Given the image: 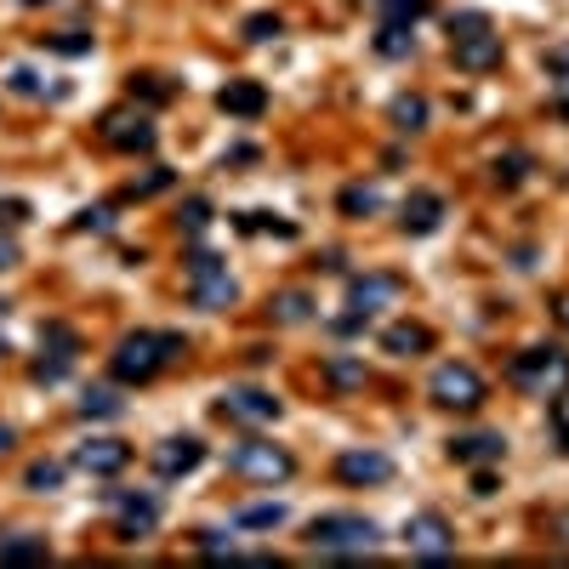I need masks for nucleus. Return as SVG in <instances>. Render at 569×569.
Instances as JSON below:
<instances>
[{
    "instance_id": "a18cd8bd",
    "label": "nucleus",
    "mask_w": 569,
    "mask_h": 569,
    "mask_svg": "<svg viewBox=\"0 0 569 569\" xmlns=\"http://www.w3.org/2000/svg\"><path fill=\"white\" fill-rule=\"evenodd\" d=\"M12 450V427H0V456H7Z\"/></svg>"
},
{
    "instance_id": "72a5a7b5",
    "label": "nucleus",
    "mask_w": 569,
    "mask_h": 569,
    "mask_svg": "<svg viewBox=\"0 0 569 569\" xmlns=\"http://www.w3.org/2000/svg\"><path fill=\"white\" fill-rule=\"evenodd\" d=\"M240 233H280V240H296V222L267 217V211H245V217H240Z\"/></svg>"
},
{
    "instance_id": "e433bc0d",
    "label": "nucleus",
    "mask_w": 569,
    "mask_h": 569,
    "mask_svg": "<svg viewBox=\"0 0 569 569\" xmlns=\"http://www.w3.org/2000/svg\"><path fill=\"white\" fill-rule=\"evenodd\" d=\"M46 46L63 52V57H80V52H91V35L86 29H57V35H46Z\"/></svg>"
},
{
    "instance_id": "9b49d317",
    "label": "nucleus",
    "mask_w": 569,
    "mask_h": 569,
    "mask_svg": "<svg viewBox=\"0 0 569 569\" xmlns=\"http://www.w3.org/2000/svg\"><path fill=\"white\" fill-rule=\"evenodd\" d=\"M41 348L52 353V359H35V382H63V376H69V364H75V353H80V337H75V330L69 325H46L41 330Z\"/></svg>"
},
{
    "instance_id": "f704fd0d",
    "label": "nucleus",
    "mask_w": 569,
    "mask_h": 569,
    "mask_svg": "<svg viewBox=\"0 0 569 569\" xmlns=\"http://www.w3.org/2000/svg\"><path fill=\"white\" fill-rule=\"evenodd\" d=\"M280 29H285V23H280V12H251V18H245V29H240V35H245L251 46H262V41H274Z\"/></svg>"
},
{
    "instance_id": "09e8293b",
    "label": "nucleus",
    "mask_w": 569,
    "mask_h": 569,
    "mask_svg": "<svg viewBox=\"0 0 569 569\" xmlns=\"http://www.w3.org/2000/svg\"><path fill=\"white\" fill-rule=\"evenodd\" d=\"M558 314H563V319H569V303H563V308H558Z\"/></svg>"
},
{
    "instance_id": "a878e982",
    "label": "nucleus",
    "mask_w": 569,
    "mask_h": 569,
    "mask_svg": "<svg viewBox=\"0 0 569 569\" xmlns=\"http://www.w3.org/2000/svg\"><path fill=\"white\" fill-rule=\"evenodd\" d=\"M411 29H416V23H382V29H376V52H382V57H411V52H416Z\"/></svg>"
},
{
    "instance_id": "4468645a",
    "label": "nucleus",
    "mask_w": 569,
    "mask_h": 569,
    "mask_svg": "<svg viewBox=\"0 0 569 569\" xmlns=\"http://www.w3.org/2000/svg\"><path fill=\"white\" fill-rule=\"evenodd\" d=\"M337 479L342 484H387L393 479V456H382V450H342L337 456Z\"/></svg>"
},
{
    "instance_id": "f257e3e1",
    "label": "nucleus",
    "mask_w": 569,
    "mask_h": 569,
    "mask_svg": "<svg viewBox=\"0 0 569 569\" xmlns=\"http://www.w3.org/2000/svg\"><path fill=\"white\" fill-rule=\"evenodd\" d=\"M177 353H183L177 330H131V337H120V348L109 353V376L125 382V387H143V382H154Z\"/></svg>"
},
{
    "instance_id": "6ab92c4d",
    "label": "nucleus",
    "mask_w": 569,
    "mask_h": 569,
    "mask_svg": "<svg viewBox=\"0 0 569 569\" xmlns=\"http://www.w3.org/2000/svg\"><path fill=\"white\" fill-rule=\"evenodd\" d=\"M382 348H387L393 359H422V353L433 348V330L416 325V319H398V325L382 330Z\"/></svg>"
},
{
    "instance_id": "2eb2a0df",
    "label": "nucleus",
    "mask_w": 569,
    "mask_h": 569,
    "mask_svg": "<svg viewBox=\"0 0 569 569\" xmlns=\"http://www.w3.org/2000/svg\"><path fill=\"white\" fill-rule=\"evenodd\" d=\"M199 461H206V445H199L194 433H183V439H165V445H154V473H160V479H188Z\"/></svg>"
},
{
    "instance_id": "20e7f679",
    "label": "nucleus",
    "mask_w": 569,
    "mask_h": 569,
    "mask_svg": "<svg viewBox=\"0 0 569 569\" xmlns=\"http://www.w3.org/2000/svg\"><path fill=\"white\" fill-rule=\"evenodd\" d=\"M233 296H240V285H233L228 262L211 251H194L188 256V303L206 314H222V308H233Z\"/></svg>"
},
{
    "instance_id": "5701e85b",
    "label": "nucleus",
    "mask_w": 569,
    "mask_h": 569,
    "mask_svg": "<svg viewBox=\"0 0 569 569\" xmlns=\"http://www.w3.org/2000/svg\"><path fill=\"white\" fill-rule=\"evenodd\" d=\"M267 319H274V325H308L314 319V296L308 291H285V296L267 303Z\"/></svg>"
},
{
    "instance_id": "0eeeda50",
    "label": "nucleus",
    "mask_w": 569,
    "mask_h": 569,
    "mask_svg": "<svg viewBox=\"0 0 569 569\" xmlns=\"http://www.w3.org/2000/svg\"><path fill=\"white\" fill-rule=\"evenodd\" d=\"M427 393H433V405H445V411H479L484 405V376L473 364H439Z\"/></svg>"
},
{
    "instance_id": "c756f323",
    "label": "nucleus",
    "mask_w": 569,
    "mask_h": 569,
    "mask_svg": "<svg viewBox=\"0 0 569 569\" xmlns=\"http://www.w3.org/2000/svg\"><path fill=\"white\" fill-rule=\"evenodd\" d=\"M177 183V172H165V165H149L143 177H131V188H125V199H154V194H165Z\"/></svg>"
},
{
    "instance_id": "ea45409f",
    "label": "nucleus",
    "mask_w": 569,
    "mask_h": 569,
    "mask_svg": "<svg viewBox=\"0 0 569 569\" xmlns=\"http://www.w3.org/2000/svg\"><path fill=\"white\" fill-rule=\"evenodd\" d=\"M75 228H97V233H109V228H114V211H109V206L80 211V217H75Z\"/></svg>"
},
{
    "instance_id": "37998d69",
    "label": "nucleus",
    "mask_w": 569,
    "mask_h": 569,
    "mask_svg": "<svg viewBox=\"0 0 569 569\" xmlns=\"http://www.w3.org/2000/svg\"><path fill=\"white\" fill-rule=\"evenodd\" d=\"M23 217H29L23 199H7V206H0V222H23Z\"/></svg>"
},
{
    "instance_id": "c85d7f7f",
    "label": "nucleus",
    "mask_w": 569,
    "mask_h": 569,
    "mask_svg": "<svg viewBox=\"0 0 569 569\" xmlns=\"http://www.w3.org/2000/svg\"><path fill=\"white\" fill-rule=\"evenodd\" d=\"M240 529H280L285 524V507L280 501H256V507H240V518H233Z\"/></svg>"
},
{
    "instance_id": "a19ab883",
    "label": "nucleus",
    "mask_w": 569,
    "mask_h": 569,
    "mask_svg": "<svg viewBox=\"0 0 569 569\" xmlns=\"http://www.w3.org/2000/svg\"><path fill=\"white\" fill-rule=\"evenodd\" d=\"M467 29H490V18H484V12H456V18H450V41L467 35Z\"/></svg>"
},
{
    "instance_id": "412c9836",
    "label": "nucleus",
    "mask_w": 569,
    "mask_h": 569,
    "mask_svg": "<svg viewBox=\"0 0 569 569\" xmlns=\"http://www.w3.org/2000/svg\"><path fill=\"white\" fill-rule=\"evenodd\" d=\"M319 376H325V387H337V393H359L364 382H371V371H364V359H353V353H330Z\"/></svg>"
},
{
    "instance_id": "f03ea898",
    "label": "nucleus",
    "mask_w": 569,
    "mask_h": 569,
    "mask_svg": "<svg viewBox=\"0 0 569 569\" xmlns=\"http://www.w3.org/2000/svg\"><path fill=\"white\" fill-rule=\"evenodd\" d=\"M308 547L314 552H330V558H364L382 547V529L359 513H325L308 524Z\"/></svg>"
},
{
    "instance_id": "2f4dec72",
    "label": "nucleus",
    "mask_w": 569,
    "mask_h": 569,
    "mask_svg": "<svg viewBox=\"0 0 569 569\" xmlns=\"http://www.w3.org/2000/svg\"><path fill=\"white\" fill-rule=\"evenodd\" d=\"M120 411H125V398L114 387H86L80 398V416H120Z\"/></svg>"
},
{
    "instance_id": "4be33fe9",
    "label": "nucleus",
    "mask_w": 569,
    "mask_h": 569,
    "mask_svg": "<svg viewBox=\"0 0 569 569\" xmlns=\"http://www.w3.org/2000/svg\"><path fill=\"white\" fill-rule=\"evenodd\" d=\"M387 120L398 131H427V97L422 91H398L393 103H387Z\"/></svg>"
},
{
    "instance_id": "cd10ccee",
    "label": "nucleus",
    "mask_w": 569,
    "mask_h": 569,
    "mask_svg": "<svg viewBox=\"0 0 569 569\" xmlns=\"http://www.w3.org/2000/svg\"><path fill=\"white\" fill-rule=\"evenodd\" d=\"M529 165H535V160H529L524 149H518V154H495V165H490V177H495L501 188H518V183L529 177Z\"/></svg>"
},
{
    "instance_id": "f3484780",
    "label": "nucleus",
    "mask_w": 569,
    "mask_h": 569,
    "mask_svg": "<svg viewBox=\"0 0 569 569\" xmlns=\"http://www.w3.org/2000/svg\"><path fill=\"white\" fill-rule=\"evenodd\" d=\"M445 222V194H433V188H416L405 206H398V228L405 233H433Z\"/></svg>"
},
{
    "instance_id": "49530a36",
    "label": "nucleus",
    "mask_w": 569,
    "mask_h": 569,
    "mask_svg": "<svg viewBox=\"0 0 569 569\" xmlns=\"http://www.w3.org/2000/svg\"><path fill=\"white\" fill-rule=\"evenodd\" d=\"M552 114H563V120H569V97H558V103H552Z\"/></svg>"
},
{
    "instance_id": "c9c22d12",
    "label": "nucleus",
    "mask_w": 569,
    "mask_h": 569,
    "mask_svg": "<svg viewBox=\"0 0 569 569\" xmlns=\"http://www.w3.org/2000/svg\"><path fill=\"white\" fill-rule=\"evenodd\" d=\"M177 222H183V233H206L211 228V199H183V211H177Z\"/></svg>"
},
{
    "instance_id": "79ce46f5",
    "label": "nucleus",
    "mask_w": 569,
    "mask_h": 569,
    "mask_svg": "<svg viewBox=\"0 0 569 569\" xmlns=\"http://www.w3.org/2000/svg\"><path fill=\"white\" fill-rule=\"evenodd\" d=\"M547 75H552V80H569V46H552V52H547Z\"/></svg>"
},
{
    "instance_id": "58836bf2",
    "label": "nucleus",
    "mask_w": 569,
    "mask_h": 569,
    "mask_svg": "<svg viewBox=\"0 0 569 569\" xmlns=\"http://www.w3.org/2000/svg\"><path fill=\"white\" fill-rule=\"evenodd\" d=\"M7 86H12V91H18V97H41V91H46V86H41V75H35V69H12V75H7Z\"/></svg>"
},
{
    "instance_id": "3c124183",
    "label": "nucleus",
    "mask_w": 569,
    "mask_h": 569,
    "mask_svg": "<svg viewBox=\"0 0 569 569\" xmlns=\"http://www.w3.org/2000/svg\"><path fill=\"white\" fill-rule=\"evenodd\" d=\"M0 353H7V342H0Z\"/></svg>"
},
{
    "instance_id": "6e6552de",
    "label": "nucleus",
    "mask_w": 569,
    "mask_h": 569,
    "mask_svg": "<svg viewBox=\"0 0 569 569\" xmlns=\"http://www.w3.org/2000/svg\"><path fill=\"white\" fill-rule=\"evenodd\" d=\"M398 291H405V280H398V274H364V280H353L348 285V308L353 314H342L337 330H359L371 314H382L387 303H398Z\"/></svg>"
},
{
    "instance_id": "423d86ee",
    "label": "nucleus",
    "mask_w": 569,
    "mask_h": 569,
    "mask_svg": "<svg viewBox=\"0 0 569 569\" xmlns=\"http://www.w3.org/2000/svg\"><path fill=\"white\" fill-rule=\"evenodd\" d=\"M97 138H103L109 149H120V154H149L160 143V131H154L149 109L125 103V109H109L103 120H97Z\"/></svg>"
},
{
    "instance_id": "8fccbe9b",
    "label": "nucleus",
    "mask_w": 569,
    "mask_h": 569,
    "mask_svg": "<svg viewBox=\"0 0 569 569\" xmlns=\"http://www.w3.org/2000/svg\"><path fill=\"white\" fill-rule=\"evenodd\" d=\"M0 319H7V303H0Z\"/></svg>"
},
{
    "instance_id": "a211bd4d",
    "label": "nucleus",
    "mask_w": 569,
    "mask_h": 569,
    "mask_svg": "<svg viewBox=\"0 0 569 569\" xmlns=\"http://www.w3.org/2000/svg\"><path fill=\"white\" fill-rule=\"evenodd\" d=\"M217 109L233 114V120H256V114L267 109V86H262V80H228V86L217 91Z\"/></svg>"
},
{
    "instance_id": "f8f14e48",
    "label": "nucleus",
    "mask_w": 569,
    "mask_h": 569,
    "mask_svg": "<svg viewBox=\"0 0 569 569\" xmlns=\"http://www.w3.org/2000/svg\"><path fill=\"white\" fill-rule=\"evenodd\" d=\"M450 57H456V69H467V75H490L501 63V35H495V29H467V35L450 41Z\"/></svg>"
},
{
    "instance_id": "1a4fd4ad",
    "label": "nucleus",
    "mask_w": 569,
    "mask_h": 569,
    "mask_svg": "<svg viewBox=\"0 0 569 569\" xmlns=\"http://www.w3.org/2000/svg\"><path fill=\"white\" fill-rule=\"evenodd\" d=\"M217 411L228 422H240V427H267V422H280V398L262 393V387H233V393L217 398Z\"/></svg>"
},
{
    "instance_id": "7c9ffc66",
    "label": "nucleus",
    "mask_w": 569,
    "mask_h": 569,
    "mask_svg": "<svg viewBox=\"0 0 569 569\" xmlns=\"http://www.w3.org/2000/svg\"><path fill=\"white\" fill-rule=\"evenodd\" d=\"M382 23H422L433 12V0H376Z\"/></svg>"
},
{
    "instance_id": "393cba45",
    "label": "nucleus",
    "mask_w": 569,
    "mask_h": 569,
    "mask_svg": "<svg viewBox=\"0 0 569 569\" xmlns=\"http://www.w3.org/2000/svg\"><path fill=\"white\" fill-rule=\"evenodd\" d=\"M337 206H342V217H371V211H382V188H371V183H348Z\"/></svg>"
},
{
    "instance_id": "aec40b11",
    "label": "nucleus",
    "mask_w": 569,
    "mask_h": 569,
    "mask_svg": "<svg viewBox=\"0 0 569 569\" xmlns=\"http://www.w3.org/2000/svg\"><path fill=\"white\" fill-rule=\"evenodd\" d=\"M450 456H456L461 467H484V461L507 456V439H501V433H467V439L450 445Z\"/></svg>"
},
{
    "instance_id": "473e14b6",
    "label": "nucleus",
    "mask_w": 569,
    "mask_h": 569,
    "mask_svg": "<svg viewBox=\"0 0 569 569\" xmlns=\"http://www.w3.org/2000/svg\"><path fill=\"white\" fill-rule=\"evenodd\" d=\"M23 484L35 490V495H52V490L63 484V461H29V473H23Z\"/></svg>"
},
{
    "instance_id": "ddd939ff",
    "label": "nucleus",
    "mask_w": 569,
    "mask_h": 569,
    "mask_svg": "<svg viewBox=\"0 0 569 569\" xmlns=\"http://www.w3.org/2000/svg\"><path fill=\"white\" fill-rule=\"evenodd\" d=\"M405 547H411L416 558H450V552H456V529H450L439 513H416V518L405 524Z\"/></svg>"
},
{
    "instance_id": "7ed1b4c3",
    "label": "nucleus",
    "mask_w": 569,
    "mask_h": 569,
    "mask_svg": "<svg viewBox=\"0 0 569 569\" xmlns=\"http://www.w3.org/2000/svg\"><path fill=\"white\" fill-rule=\"evenodd\" d=\"M507 382L529 398H552V393L569 387V353L563 348H524L507 364Z\"/></svg>"
},
{
    "instance_id": "b1692460",
    "label": "nucleus",
    "mask_w": 569,
    "mask_h": 569,
    "mask_svg": "<svg viewBox=\"0 0 569 569\" xmlns=\"http://www.w3.org/2000/svg\"><path fill=\"white\" fill-rule=\"evenodd\" d=\"M52 547L46 535H12V541H0V563H46Z\"/></svg>"
},
{
    "instance_id": "bb28decb",
    "label": "nucleus",
    "mask_w": 569,
    "mask_h": 569,
    "mask_svg": "<svg viewBox=\"0 0 569 569\" xmlns=\"http://www.w3.org/2000/svg\"><path fill=\"white\" fill-rule=\"evenodd\" d=\"M125 91H131V103H138V97H143L149 109L172 103V80H160V75H131V80H125Z\"/></svg>"
},
{
    "instance_id": "de8ad7c7",
    "label": "nucleus",
    "mask_w": 569,
    "mask_h": 569,
    "mask_svg": "<svg viewBox=\"0 0 569 569\" xmlns=\"http://www.w3.org/2000/svg\"><path fill=\"white\" fill-rule=\"evenodd\" d=\"M23 7H52V0H23Z\"/></svg>"
},
{
    "instance_id": "c03bdc74",
    "label": "nucleus",
    "mask_w": 569,
    "mask_h": 569,
    "mask_svg": "<svg viewBox=\"0 0 569 569\" xmlns=\"http://www.w3.org/2000/svg\"><path fill=\"white\" fill-rule=\"evenodd\" d=\"M12 262H18V245L7 240V233H0V274H7V267H12Z\"/></svg>"
},
{
    "instance_id": "dca6fc26",
    "label": "nucleus",
    "mask_w": 569,
    "mask_h": 569,
    "mask_svg": "<svg viewBox=\"0 0 569 569\" xmlns=\"http://www.w3.org/2000/svg\"><path fill=\"white\" fill-rule=\"evenodd\" d=\"M125 461H131V445H120V439H91V445L75 450V467H80V473H91V479L125 473Z\"/></svg>"
},
{
    "instance_id": "4c0bfd02",
    "label": "nucleus",
    "mask_w": 569,
    "mask_h": 569,
    "mask_svg": "<svg viewBox=\"0 0 569 569\" xmlns=\"http://www.w3.org/2000/svg\"><path fill=\"white\" fill-rule=\"evenodd\" d=\"M552 433H558V445L569 450V387L552 393Z\"/></svg>"
},
{
    "instance_id": "39448f33",
    "label": "nucleus",
    "mask_w": 569,
    "mask_h": 569,
    "mask_svg": "<svg viewBox=\"0 0 569 569\" xmlns=\"http://www.w3.org/2000/svg\"><path fill=\"white\" fill-rule=\"evenodd\" d=\"M228 467H233L240 479H251V484H285V479L296 473L291 450H285V445H267V439L233 445V450H228Z\"/></svg>"
},
{
    "instance_id": "9d476101",
    "label": "nucleus",
    "mask_w": 569,
    "mask_h": 569,
    "mask_svg": "<svg viewBox=\"0 0 569 569\" xmlns=\"http://www.w3.org/2000/svg\"><path fill=\"white\" fill-rule=\"evenodd\" d=\"M114 507H120V518H114V535L120 541H149V535L160 529V495H109Z\"/></svg>"
}]
</instances>
